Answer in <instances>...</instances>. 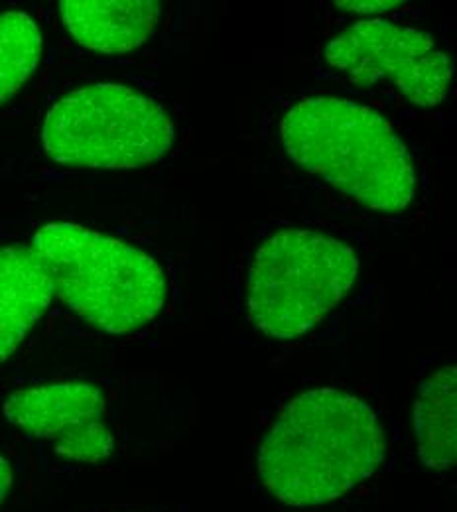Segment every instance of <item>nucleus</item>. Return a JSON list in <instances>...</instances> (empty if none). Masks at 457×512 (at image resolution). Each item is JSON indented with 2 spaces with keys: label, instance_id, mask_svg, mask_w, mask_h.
<instances>
[{
  "label": "nucleus",
  "instance_id": "10",
  "mask_svg": "<svg viewBox=\"0 0 457 512\" xmlns=\"http://www.w3.org/2000/svg\"><path fill=\"white\" fill-rule=\"evenodd\" d=\"M457 373L446 365L422 381L414 400V438L422 463L448 471L457 457Z\"/></svg>",
  "mask_w": 457,
  "mask_h": 512
},
{
  "label": "nucleus",
  "instance_id": "12",
  "mask_svg": "<svg viewBox=\"0 0 457 512\" xmlns=\"http://www.w3.org/2000/svg\"><path fill=\"white\" fill-rule=\"evenodd\" d=\"M337 8L351 12V14H363L367 18H383V14L404 6L402 2H337Z\"/></svg>",
  "mask_w": 457,
  "mask_h": 512
},
{
  "label": "nucleus",
  "instance_id": "3",
  "mask_svg": "<svg viewBox=\"0 0 457 512\" xmlns=\"http://www.w3.org/2000/svg\"><path fill=\"white\" fill-rule=\"evenodd\" d=\"M32 247L44 260L60 300L105 333H134L168 304L162 264L119 237L58 221L38 229Z\"/></svg>",
  "mask_w": 457,
  "mask_h": 512
},
{
  "label": "nucleus",
  "instance_id": "9",
  "mask_svg": "<svg viewBox=\"0 0 457 512\" xmlns=\"http://www.w3.org/2000/svg\"><path fill=\"white\" fill-rule=\"evenodd\" d=\"M54 294L52 276L32 245L0 249V365L44 316Z\"/></svg>",
  "mask_w": 457,
  "mask_h": 512
},
{
  "label": "nucleus",
  "instance_id": "6",
  "mask_svg": "<svg viewBox=\"0 0 457 512\" xmlns=\"http://www.w3.org/2000/svg\"><path fill=\"white\" fill-rule=\"evenodd\" d=\"M322 58L341 81L392 91L418 109L440 107L454 75L452 58L432 34L387 18H363L343 28Z\"/></svg>",
  "mask_w": 457,
  "mask_h": 512
},
{
  "label": "nucleus",
  "instance_id": "7",
  "mask_svg": "<svg viewBox=\"0 0 457 512\" xmlns=\"http://www.w3.org/2000/svg\"><path fill=\"white\" fill-rule=\"evenodd\" d=\"M4 416L16 428L52 442L73 461L97 463L115 449L107 424V398L89 383H52L16 390L4 402Z\"/></svg>",
  "mask_w": 457,
  "mask_h": 512
},
{
  "label": "nucleus",
  "instance_id": "13",
  "mask_svg": "<svg viewBox=\"0 0 457 512\" xmlns=\"http://www.w3.org/2000/svg\"><path fill=\"white\" fill-rule=\"evenodd\" d=\"M10 487H12V467L8 459L0 453V505L6 499Z\"/></svg>",
  "mask_w": 457,
  "mask_h": 512
},
{
  "label": "nucleus",
  "instance_id": "8",
  "mask_svg": "<svg viewBox=\"0 0 457 512\" xmlns=\"http://www.w3.org/2000/svg\"><path fill=\"white\" fill-rule=\"evenodd\" d=\"M60 14L69 36L97 54H129L156 32L162 6L154 0H66Z\"/></svg>",
  "mask_w": 457,
  "mask_h": 512
},
{
  "label": "nucleus",
  "instance_id": "11",
  "mask_svg": "<svg viewBox=\"0 0 457 512\" xmlns=\"http://www.w3.org/2000/svg\"><path fill=\"white\" fill-rule=\"evenodd\" d=\"M42 48V30L30 14H0V107L28 83L40 64Z\"/></svg>",
  "mask_w": 457,
  "mask_h": 512
},
{
  "label": "nucleus",
  "instance_id": "4",
  "mask_svg": "<svg viewBox=\"0 0 457 512\" xmlns=\"http://www.w3.org/2000/svg\"><path fill=\"white\" fill-rule=\"evenodd\" d=\"M359 264L355 249L329 233L284 227L266 235L249 260V320L278 341L312 331L351 292Z\"/></svg>",
  "mask_w": 457,
  "mask_h": 512
},
{
  "label": "nucleus",
  "instance_id": "5",
  "mask_svg": "<svg viewBox=\"0 0 457 512\" xmlns=\"http://www.w3.org/2000/svg\"><path fill=\"white\" fill-rule=\"evenodd\" d=\"M170 113L121 83H93L60 97L46 113L42 148L56 164L134 170L160 162L174 144Z\"/></svg>",
  "mask_w": 457,
  "mask_h": 512
},
{
  "label": "nucleus",
  "instance_id": "1",
  "mask_svg": "<svg viewBox=\"0 0 457 512\" xmlns=\"http://www.w3.org/2000/svg\"><path fill=\"white\" fill-rule=\"evenodd\" d=\"M383 455V426L367 402L337 388H312L278 412L262 438L257 465L278 501L308 509L371 477Z\"/></svg>",
  "mask_w": 457,
  "mask_h": 512
},
{
  "label": "nucleus",
  "instance_id": "2",
  "mask_svg": "<svg viewBox=\"0 0 457 512\" xmlns=\"http://www.w3.org/2000/svg\"><path fill=\"white\" fill-rule=\"evenodd\" d=\"M278 140L300 170L377 213H402L416 201L410 148L375 109L351 99L308 95L290 101Z\"/></svg>",
  "mask_w": 457,
  "mask_h": 512
}]
</instances>
